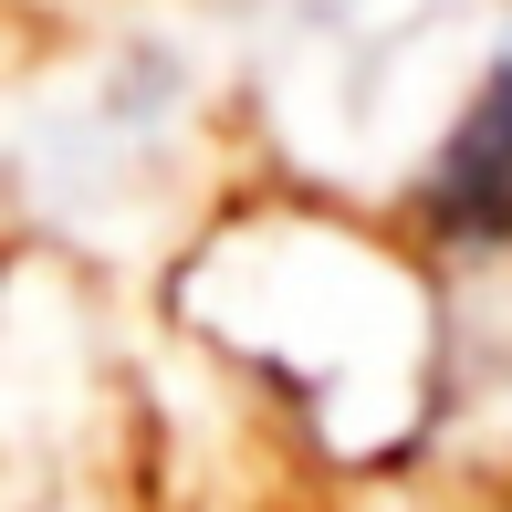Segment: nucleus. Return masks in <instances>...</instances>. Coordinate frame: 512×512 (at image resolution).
<instances>
[{
  "instance_id": "obj_1",
  "label": "nucleus",
  "mask_w": 512,
  "mask_h": 512,
  "mask_svg": "<svg viewBox=\"0 0 512 512\" xmlns=\"http://www.w3.org/2000/svg\"><path fill=\"white\" fill-rule=\"evenodd\" d=\"M429 220L450 230V241H512V53H502V74L481 84V105L450 126V147H439Z\"/></svg>"
}]
</instances>
